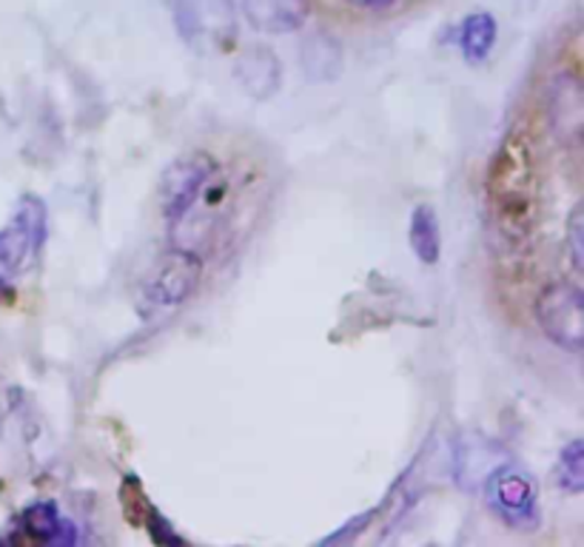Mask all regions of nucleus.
<instances>
[{
    "mask_svg": "<svg viewBox=\"0 0 584 547\" xmlns=\"http://www.w3.org/2000/svg\"><path fill=\"white\" fill-rule=\"evenodd\" d=\"M488 197L497 211V223L510 240H522L533 229L539 200L537 157L522 132H510L499 143L488 166Z\"/></svg>",
    "mask_w": 584,
    "mask_h": 547,
    "instance_id": "1",
    "label": "nucleus"
},
{
    "mask_svg": "<svg viewBox=\"0 0 584 547\" xmlns=\"http://www.w3.org/2000/svg\"><path fill=\"white\" fill-rule=\"evenodd\" d=\"M240 7L257 32L288 34L306 27L311 0H240Z\"/></svg>",
    "mask_w": 584,
    "mask_h": 547,
    "instance_id": "9",
    "label": "nucleus"
},
{
    "mask_svg": "<svg viewBox=\"0 0 584 547\" xmlns=\"http://www.w3.org/2000/svg\"><path fill=\"white\" fill-rule=\"evenodd\" d=\"M548 126L564 146L582 140L584 132V88L573 72H556L548 83Z\"/></svg>",
    "mask_w": 584,
    "mask_h": 547,
    "instance_id": "8",
    "label": "nucleus"
},
{
    "mask_svg": "<svg viewBox=\"0 0 584 547\" xmlns=\"http://www.w3.org/2000/svg\"><path fill=\"white\" fill-rule=\"evenodd\" d=\"M497 34L499 27L493 21V14L476 12L465 18L463 27H459V49H463L465 61L482 63L497 46Z\"/></svg>",
    "mask_w": 584,
    "mask_h": 547,
    "instance_id": "12",
    "label": "nucleus"
},
{
    "mask_svg": "<svg viewBox=\"0 0 584 547\" xmlns=\"http://www.w3.org/2000/svg\"><path fill=\"white\" fill-rule=\"evenodd\" d=\"M408 240L420 263H425V265L439 263L442 234H439V220H436L434 206H425V203L416 206L414 214H411Z\"/></svg>",
    "mask_w": 584,
    "mask_h": 547,
    "instance_id": "13",
    "label": "nucleus"
},
{
    "mask_svg": "<svg viewBox=\"0 0 584 547\" xmlns=\"http://www.w3.org/2000/svg\"><path fill=\"white\" fill-rule=\"evenodd\" d=\"M240 86L245 88V95H252L254 101H265L272 97L279 88V61L277 54L268 52L263 46H254L248 52H243V57L237 61L234 69Z\"/></svg>",
    "mask_w": 584,
    "mask_h": 547,
    "instance_id": "10",
    "label": "nucleus"
},
{
    "mask_svg": "<svg viewBox=\"0 0 584 547\" xmlns=\"http://www.w3.org/2000/svg\"><path fill=\"white\" fill-rule=\"evenodd\" d=\"M217 160L205 151L177 157L160 177V211L171 229L183 223L191 209L198 206L203 189L217 175Z\"/></svg>",
    "mask_w": 584,
    "mask_h": 547,
    "instance_id": "3",
    "label": "nucleus"
},
{
    "mask_svg": "<svg viewBox=\"0 0 584 547\" xmlns=\"http://www.w3.org/2000/svg\"><path fill=\"white\" fill-rule=\"evenodd\" d=\"M556 485L573 496H578L584 491V442L582 440H573L571 445H564L562 453H559Z\"/></svg>",
    "mask_w": 584,
    "mask_h": 547,
    "instance_id": "14",
    "label": "nucleus"
},
{
    "mask_svg": "<svg viewBox=\"0 0 584 547\" xmlns=\"http://www.w3.org/2000/svg\"><path fill=\"white\" fill-rule=\"evenodd\" d=\"M203 277V260L194 249L169 251L151 274L144 297L151 308H174L198 291Z\"/></svg>",
    "mask_w": 584,
    "mask_h": 547,
    "instance_id": "7",
    "label": "nucleus"
},
{
    "mask_svg": "<svg viewBox=\"0 0 584 547\" xmlns=\"http://www.w3.org/2000/svg\"><path fill=\"white\" fill-rule=\"evenodd\" d=\"M567 254H571L573 271H584V206L578 203L567 220Z\"/></svg>",
    "mask_w": 584,
    "mask_h": 547,
    "instance_id": "15",
    "label": "nucleus"
},
{
    "mask_svg": "<svg viewBox=\"0 0 584 547\" xmlns=\"http://www.w3.org/2000/svg\"><path fill=\"white\" fill-rule=\"evenodd\" d=\"M23 527L34 539L52 541V545H72L75 541V530L72 522L61 519L57 507L52 502H34L23 511Z\"/></svg>",
    "mask_w": 584,
    "mask_h": 547,
    "instance_id": "11",
    "label": "nucleus"
},
{
    "mask_svg": "<svg viewBox=\"0 0 584 547\" xmlns=\"http://www.w3.org/2000/svg\"><path fill=\"white\" fill-rule=\"evenodd\" d=\"M171 18L185 43L198 52L229 49L237 34L234 0H169Z\"/></svg>",
    "mask_w": 584,
    "mask_h": 547,
    "instance_id": "2",
    "label": "nucleus"
},
{
    "mask_svg": "<svg viewBox=\"0 0 584 547\" xmlns=\"http://www.w3.org/2000/svg\"><path fill=\"white\" fill-rule=\"evenodd\" d=\"M46 240V206L41 197H23L12 220L0 229V271L23 274Z\"/></svg>",
    "mask_w": 584,
    "mask_h": 547,
    "instance_id": "6",
    "label": "nucleus"
},
{
    "mask_svg": "<svg viewBox=\"0 0 584 547\" xmlns=\"http://www.w3.org/2000/svg\"><path fill=\"white\" fill-rule=\"evenodd\" d=\"M346 3H351L357 9H387L394 7L396 0H346Z\"/></svg>",
    "mask_w": 584,
    "mask_h": 547,
    "instance_id": "16",
    "label": "nucleus"
},
{
    "mask_svg": "<svg viewBox=\"0 0 584 547\" xmlns=\"http://www.w3.org/2000/svg\"><path fill=\"white\" fill-rule=\"evenodd\" d=\"M485 496L490 511L508 527H537L539 496L530 473L513 462L497 465L485 476Z\"/></svg>",
    "mask_w": 584,
    "mask_h": 547,
    "instance_id": "5",
    "label": "nucleus"
},
{
    "mask_svg": "<svg viewBox=\"0 0 584 547\" xmlns=\"http://www.w3.org/2000/svg\"><path fill=\"white\" fill-rule=\"evenodd\" d=\"M537 323L544 337L564 351L578 354L584 348V297L573 283H551L539 291Z\"/></svg>",
    "mask_w": 584,
    "mask_h": 547,
    "instance_id": "4",
    "label": "nucleus"
}]
</instances>
